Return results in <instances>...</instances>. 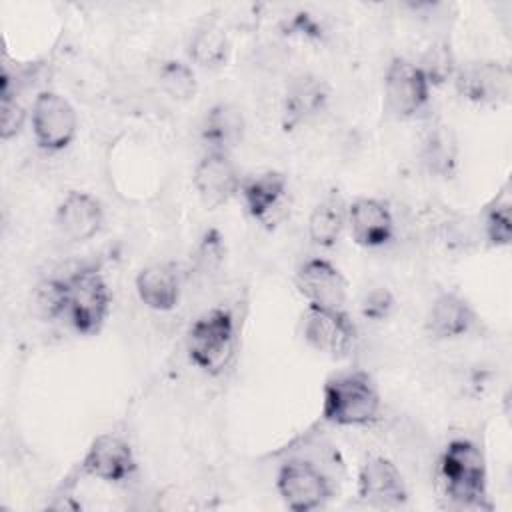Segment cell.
Wrapping results in <instances>:
<instances>
[{
  "instance_id": "1",
  "label": "cell",
  "mask_w": 512,
  "mask_h": 512,
  "mask_svg": "<svg viewBox=\"0 0 512 512\" xmlns=\"http://www.w3.org/2000/svg\"><path fill=\"white\" fill-rule=\"evenodd\" d=\"M380 394L366 372L332 376L324 386L322 416L336 426H366L378 418Z\"/></svg>"
},
{
  "instance_id": "2",
  "label": "cell",
  "mask_w": 512,
  "mask_h": 512,
  "mask_svg": "<svg viewBox=\"0 0 512 512\" xmlns=\"http://www.w3.org/2000/svg\"><path fill=\"white\" fill-rule=\"evenodd\" d=\"M438 478L448 500L458 506H484L486 462L482 450L470 440H452L438 464Z\"/></svg>"
},
{
  "instance_id": "3",
  "label": "cell",
  "mask_w": 512,
  "mask_h": 512,
  "mask_svg": "<svg viewBox=\"0 0 512 512\" xmlns=\"http://www.w3.org/2000/svg\"><path fill=\"white\" fill-rule=\"evenodd\" d=\"M236 326L224 308L204 312L188 330L186 348L190 360L208 374L222 372L234 354Z\"/></svg>"
},
{
  "instance_id": "4",
  "label": "cell",
  "mask_w": 512,
  "mask_h": 512,
  "mask_svg": "<svg viewBox=\"0 0 512 512\" xmlns=\"http://www.w3.org/2000/svg\"><path fill=\"white\" fill-rule=\"evenodd\" d=\"M66 284V320L80 334H96L110 310V290L102 274L94 268H82Z\"/></svg>"
},
{
  "instance_id": "5",
  "label": "cell",
  "mask_w": 512,
  "mask_h": 512,
  "mask_svg": "<svg viewBox=\"0 0 512 512\" xmlns=\"http://www.w3.org/2000/svg\"><path fill=\"white\" fill-rule=\"evenodd\" d=\"M276 488L284 504L298 512L316 510L332 496V486L324 472L302 458L288 460L280 466Z\"/></svg>"
},
{
  "instance_id": "6",
  "label": "cell",
  "mask_w": 512,
  "mask_h": 512,
  "mask_svg": "<svg viewBox=\"0 0 512 512\" xmlns=\"http://www.w3.org/2000/svg\"><path fill=\"white\" fill-rule=\"evenodd\" d=\"M430 96V80L424 70L406 58H394L384 76V106L394 118H410L420 112Z\"/></svg>"
},
{
  "instance_id": "7",
  "label": "cell",
  "mask_w": 512,
  "mask_h": 512,
  "mask_svg": "<svg viewBox=\"0 0 512 512\" xmlns=\"http://www.w3.org/2000/svg\"><path fill=\"white\" fill-rule=\"evenodd\" d=\"M32 130L42 150H64L78 130L76 110L64 96L52 90L40 92L32 106Z\"/></svg>"
},
{
  "instance_id": "8",
  "label": "cell",
  "mask_w": 512,
  "mask_h": 512,
  "mask_svg": "<svg viewBox=\"0 0 512 512\" xmlns=\"http://www.w3.org/2000/svg\"><path fill=\"white\" fill-rule=\"evenodd\" d=\"M304 338L306 342L324 354L344 356L350 352L356 340V328L344 310L322 308L308 304L304 314Z\"/></svg>"
},
{
  "instance_id": "9",
  "label": "cell",
  "mask_w": 512,
  "mask_h": 512,
  "mask_svg": "<svg viewBox=\"0 0 512 512\" xmlns=\"http://www.w3.org/2000/svg\"><path fill=\"white\" fill-rule=\"evenodd\" d=\"M194 188L206 208L226 204L240 190V176L228 152L208 150L194 168Z\"/></svg>"
},
{
  "instance_id": "10",
  "label": "cell",
  "mask_w": 512,
  "mask_h": 512,
  "mask_svg": "<svg viewBox=\"0 0 512 512\" xmlns=\"http://www.w3.org/2000/svg\"><path fill=\"white\" fill-rule=\"evenodd\" d=\"M300 294L314 306L344 310L348 284L342 272L324 258H310L296 272Z\"/></svg>"
},
{
  "instance_id": "11",
  "label": "cell",
  "mask_w": 512,
  "mask_h": 512,
  "mask_svg": "<svg viewBox=\"0 0 512 512\" xmlns=\"http://www.w3.org/2000/svg\"><path fill=\"white\" fill-rule=\"evenodd\" d=\"M82 472L102 482H124L132 476L136 460L130 444L116 434H100L86 450Z\"/></svg>"
},
{
  "instance_id": "12",
  "label": "cell",
  "mask_w": 512,
  "mask_h": 512,
  "mask_svg": "<svg viewBox=\"0 0 512 512\" xmlns=\"http://www.w3.org/2000/svg\"><path fill=\"white\" fill-rule=\"evenodd\" d=\"M456 88L474 104H500L510 96V70L500 62H468L456 72Z\"/></svg>"
},
{
  "instance_id": "13",
  "label": "cell",
  "mask_w": 512,
  "mask_h": 512,
  "mask_svg": "<svg viewBox=\"0 0 512 512\" xmlns=\"http://www.w3.org/2000/svg\"><path fill=\"white\" fill-rule=\"evenodd\" d=\"M360 500L374 506H400L408 498L400 470L382 456L368 458L358 474Z\"/></svg>"
},
{
  "instance_id": "14",
  "label": "cell",
  "mask_w": 512,
  "mask_h": 512,
  "mask_svg": "<svg viewBox=\"0 0 512 512\" xmlns=\"http://www.w3.org/2000/svg\"><path fill=\"white\" fill-rule=\"evenodd\" d=\"M346 224L352 238L366 248H380L394 236L390 208L376 198H358L346 208Z\"/></svg>"
},
{
  "instance_id": "15",
  "label": "cell",
  "mask_w": 512,
  "mask_h": 512,
  "mask_svg": "<svg viewBox=\"0 0 512 512\" xmlns=\"http://www.w3.org/2000/svg\"><path fill=\"white\" fill-rule=\"evenodd\" d=\"M102 216V206L94 196L72 190L56 208V228L72 242H86L100 230Z\"/></svg>"
},
{
  "instance_id": "16",
  "label": "cell",
  "mask_w": 512,
  "mask_h": 512,
  "mask_svg": "<svg viewBox=\"0 0 512 512\" xmlns=\"http://www.w3.org/2000/svg\"><path fill=\"white\" fill-rule=\"evenodd\" d=\"M476 314L472 306L454 292H442L430 306L426 316V330L436 340H450L472 330Z\"/></svg>"
},
{
  "instance_id": "17",
  "label": "cell",
  "mask_w": 512,
  "mask_h": 512,
  "mask_svg": "<svg viewBox=\"0 0 512 512\" xmlns=\"http://www.w3.org/2000/svg\"><path fill=\"white\" fill-rule=\"evenodd\" d=\"M136 292L150 310L168 312L180 298L178 274L170 264H150L138 272Z\"/></svg>"
},
{
  "instance_id": "18",
  "label": "cell",
  "mask_w": 512,
  "mask_h": 512,
  "mask_svg": "<svg viewBox=\"0 0 512 512\" xmlns=\"http://www.w3.org/2000/svg\"><path fill=\"white\" fill-rule=\"evenodd\" d=\"M240 194L248 214L256 220H266L286 194V176L274 170L256 174L240 184Z\"/></svg>"
},
{
  "instance_id": "19",
  "label": "cell",
  "mask_w": 512,
  "mask_h": 512,
  "mask_svg": "<svg viewBox=\"0 0 512 512\" xmlns=\"http://www.w3.org/2000/svg\"><path fill=\"white\" fill-rule=\"evenodd\" d=\"M200 132L208 150L228 152L242 140L244 118L236 106L222 102L208 110Z\"/></svg>"
},
{
  "instance_id": "20",
  "label": "cell",
  "mask_w": 512,
  "mask_h": 512,
  "mask_svg": "<svg viewBox=\"0 0 512 512\" xmlns=\"http://www.w3.org/2000/svg\"><path fill=\"white\" fill-rule=\"evenodd\" d=\"M328 98V90L324 82L312 76H302L292 82L284 100V116L290 126L308 120L318 114Z\"/></svg>"
},
{
  "instance_id": "21",
  "label": "cell",
  "mask_w": 512,
  "mask_h": 512,
  "mask_svg": "<svg viewBox=\"0 0 512 512\" xmlns=\"http://www.w3.org/2000/svg\"><path fill=\"white\" fill-rule=\"evenodd\" d=\"M346 208L348 206H344L338 194H330L314 206L308 218V236L312 244L320 248H332L338 242L346 226Z\"/></svg>"
},
{
  "instance_id": "22",
  "label": "cell",
  "mask_w": 512,
  "mask_h": 512,
  "mask_svg": "<svg viewBox=\"0 0 512 512\" xmlns=\"http://www.w3.org/2000/svg\"><path fill=\"white\" fill-rule=\"evenodd\" d=\"M420 158H422V164L432 174L448 176L454 170L456 158H458V146H456V138H454L450 126L438 124L428 130V134L422 142Z\"/></svg>"
},
{
  "instance_id": "23",
  "label": "cell",
  "mask_w": 512,
  "mask_h": 512,
  "mask_svg": "<svg viewBox=\"0 0 512 512\" xmlns=\"http://www.w3.org/2000/svg\"><path fill=\"white\" fill-rule=\"evenodd\" d=\"M228 38L216 24H204L190 42V56L204 68H218L228 58Z\"/></svg>"
},
{
  "instance_id": "24",
  "label": "cell",
  "mask_w": 512,
  "mask_h": 512,
  "mask_svg": "<svg viewBox=\"0 0 512 512\" xmlns=\"http://www.w3.org/2000/svg\"><path fill=\"white\" fill-rule=\"evenodd\" d=\"M484 234L490 244L506 246L512 238V218L508 192H502L484 212Z\"/></svg>"
},
{
  "instance_id": "25",
  "label": "cell",
  "mask_w": 512,
  "mask_h": 512,
  "mask_svg": "<svg viewBox=\"0 0 512 512\" xmlns=\"http://www.w3.org/2000/svg\"><path fill=\"white\" fill-rule=\"evenodd\" d=\"M160 82L164 90L178 98V100H188L196 92V82L192 70L182 64V62H166L160 68Z\"/></svg>"
},
{
  "instance_id": "26",
  "label": "cell",
  "mask_w": 512,
  "mask_h": 512,
  "mask_svg": "<svg viewBox=\"0 0 512 512\" xmlns=\"http://www.w3.org/2000/svg\"><path fill=\"white\" fill-rule=\"evenodd\" d=\"M36 304L46 318L66 316V284H64V280H44L36 290Z\"/></svg>"
},
{
  "instance_id": "27",
  "label": "cell",
  "mask_w": 512,
  "mask_h": 512,
  "mask_svg": "<svg viewBox=\"0 0 512 512\" xmlns=\"http://www.w3.org/2000/svg\"><path fill=\"white\" fill-rule=\"evenodd\" d=\"M26 120V112L22 104L16 100L12 92H2V104H0V124H2V138L8 140L16 136L22 130V124Z\"/></svg>"
},
{
  "instance_id": "28",
  "label": "cell",
  "mask_w": 512,
  "mask_h": 512,
  "mask_svg": "<svg viewBox=\"0 0 512 512\" xmlns=\"http://www.w3.org/2000/svg\"><path fill=\"white\" fill-rule=\"evenodd\" d=\"M394 306V298L386 288H372L360 302V312L370 320H384Z\"/></svg>"
}]
</instances>
